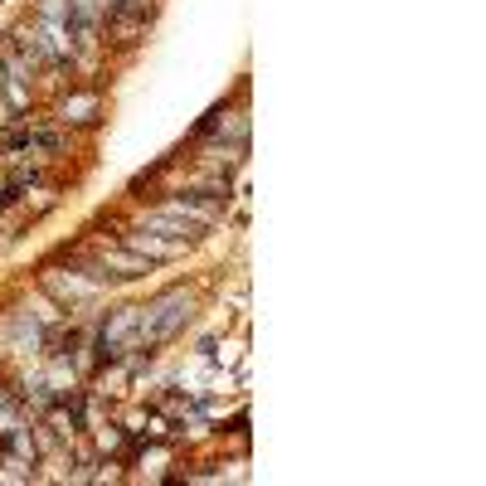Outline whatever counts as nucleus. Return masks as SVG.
Masks as SVG:
<instances>
[{
  "label": "nucleus",
  "mask_w": 486,
  "mask_h": 486,
  "mask_svg": "<svg viewBox=\"0 0 486 486\" xmlns=\"http://www.w3.org/2000/svg\"><path fill=\"white\" fill-rule=\"evenodd\" d=\"M190 307L195 301L186 292H166V297H156L151 307H141V317H137V340H131V350H141V346H156V340H170L180 331V326L190 321Z\"/></svg>",
  "instance_id": "1"
},
{
  "label": "nucleus",
  "mask_w": 486,
  "mask_h": 486,
  "mask_svg": "<svg viewBox=\"0 0 486 486\" xmlns=\"http://www.w3.org/2000/svg\"><path fill=\"white\" fill-rule=\"evenodd\" d=\"M127 248L131 253H147V262L156 258V262H166V258H180L186 253V239H141V233H127Z\"/></svg>",
  "instance_id": "2"
},
{
  "label": "nucleus",
  "mask_w": 486,
  "mask_h": 486,
  "mask_svg": "<svg viewBox=\"0 0 486 486\" xmlns=\"http://www.w3.org/2000/svg\"><path fill=\"white\" fill-rule=\"evenodd\" d=\"M63 122H93V112H98V93H78V98H69L63 102Z\"/></svg>",
  "instance_id": "3"
}]
</instances>
